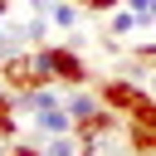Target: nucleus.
<instances>
[{
	"mask_svg": "<svg viewBox=\"0 0 156 156\" xmlns=\"http://www.w3.org/2000/svg\"><path fill=\"white\" fill-rule=\"evenodd\" d=\"M10 54H20V49H15V39H5V29H0V68H5Z\"/></svg>",
	"mask_w": 156,
	"mask_h": 156,
	"instance_id": "obj_14",
	"label": "nucleus"
},
{
	"mask_svg": "<svg viewBox=\"0 0 156 156\" xmlns=\"http://www.w3.org/2000/svg\"><path fill=\"white\" fill-rule=\"evenodd\" d=\"M136 29H146L136 10H127V5H117V10L107 15V34H112V39H127V34H136Z\"/></svg>",
	"mask_w": 156,
	"mask_h": 156,
	"instance_id": "obj_8",
	"label": "nucleus"
},
{
	"mask_svg": "<svg viewBox=\"0 0 156 156\" xmlns=\"http://www.w3.org/2000/svg\"><path fill=\"white\" fill-rule=\"evenodd\" d=\"M0 78H5V88H10V93L49 83V78L39 73V63H34V49H24V54H10V58H5V68H0Z\"/></svg>",
	"mask_w": 156,
	"mask_h": 156,
	"instance_id": "obj_3",
	"label": "nucleus"
},
{
	"mask_svg": "<svg viewBox=\"0 0 156 156\" xmlns=\"http://www.w3.org/2000/svg\"><path fill=\"white\" fill-rule=\"evenodd\" d=\"M63 107H68L78 122H88V117L102 107V93H88V88H68V93H63Z\"/></svg>",
	"mask_w": 156,
	"mask_h": 156,
	"instance_id": "obj_7",
	"label": "nucleus"
},
{
	"mask_svg": "<svg viewBox=\"0 0 156 156\" xmlns=\"http://www.w3.org/2000/svg\"><path fill=\"white\" fill-rule=\"evenodd\" d=\"M83 15H88V10H83V5H78V0H58V5H54V15H49V20H54V29H58V34H73V29H78V24H83Z\"/></svg>",
	"mask_w": 156,
	"mask_h": 156,
	"instance_id": "obj_9",
	"label": "nucleus"
},
{
	"mask_svg": "<svg viewBox=\"0 0 156 156\" xmlns=\"http://www.w3.org/2000/svg\"><path fill=\"white\" fill-rule=\"evenodd\" d=\"M78 5H83V10H93V15H112L122 0H78Z\"/></svg>",
	"mask_w": 156,
	"mask_h": 156,
	"instance_id": "obj_13",
	"label": "nucleus"
},
{
	"mask_svg": "<svg viewBox=\"0 0 156 156\" xmlns=\"http://www.w3.org/2000/svg\"><path fill=\"white\" fill-rule=\"evenodd\" d=\"M44 156H83V136L68 132V136H44Z\"/></svg>",
	"mask_w": 156,
	"mask_h": 156,
	"instance_id": "obj_11",
	"label": "nucleus"
},
{
	"mask_svg": "<svg viewBox=\"0 0 156 156\" xmlns=\"http://www.w3.org/2000/svg\"><path fill=\"white\" fill-rule=\"evenodd\" d=\"M58 102H63L58 83H39V88H20V93H15V112H20V117H39V112H49V107H58Z\"/></svg>",
	"mask_w": 156,
	"mask_h": 156,
	"instance_id": "obj_4",
	"label": "nucleus"
},
{
	"mask_svg": "<svg viewBox=\"0 0 156 156\" xmlns=\"http://www.w3.org/2000/svg\"><path fill=\"white\" fill-rule=\"evenodd\" d=\"M117 117H122V112H112V107L102 102L88 122H78V136H88V141H107V136L117 132Z\"/></svg>",
	"mask_w": 156,
	"mask_h": 156,
	"instance_id": "obj_6",
	"label": "nucleus"
},
{
	"mask_svg": "<svg viewBox=\"0 0 156 156\" xmlns=\"http://www.w3.org/2000/svg\"><path fill=\"white\" fill-rule=\"evenodd\" d=\"M49 34H54V20H49V15H29V24L20 29V39H24L29 49H39V44H49Z\"/></svg>",
	"mask_w": 156,
	"mask_h": 156,
	"instance_id": "obj_10",
	"label": "nucleus"
},
{
	"mask_svg": "<svg viewBox=\"0 0 156 156\" xmlns=\"http://www.w3.org/2000/svg\"><path fill=\"white\" fill-rule=\"evenodd\" d=\"M34 63H39V73H44L49 83H63V88H83V83H88V63H83V54L68 49V44H39V49H34Z\"/></svg>",
	"mask_w": 156,
	"mask_h": 156,
	"instance_id": "obj_1",
	"label": "nucleus"
},
{
	"mask_svg": "<svg viewBox=\"0 0 156 156\" xmlns=\"http://www.w3.org/2000/svg\"><path fill=\"white\" fill-rule=\"evenodd\" d=\"M20 136V112H15V98H0V141H15Z\"/></svg>",
	"mask_w": 156,
	"mask_h": 156,
	"instance_id": "obj_12",
	"label": "nucleus"
},
{
	"mask_svg": "<svg viewBox=\"0 0 156 156\" xmlns=\"http://www.w3.org/2000/svg\"><path fill=\"white\" fill-rule=\"evenodd\" d=\"M132 156H151V151H132Z\"/></svg>",
	"mask_w": 156,
	"mask_h": 156,
	"instance_id": "obj_16",
	"label": "nucleus"
},
{
	"mask_svg": "<svg viewBox=\"0 0 156 156\" xmlns=\"http://www.w3.org/2000/svg\"><path fill=\"white\" fill-rule=\"evenodd\" d=\"M68 132H78V117H73L63 102L34 117V141H44V136H68Z\"/></svg>",
	"mask_w": 156,
	"mask_h": 156,
	"instance_id": "obj_5",
	"label": "nucleus"
},
{
	"mask_svg": "<svg viewBox=\"0 0 156 156\" xmlns=\"http://www.w3.org/2000/svg\"><path fill=\"white\" fill-rule=\"evenodd\" d=\"M146 88H151V98H156V68H151V78H146Z\"/></svg>",
	"mask_w": 156,
	"mask_h": 156,
	"instance_id": "obj_15",
	"label": "nucleus"
},
{
	"mask_svg": "<svg viewBox=\"0 0 156 156\" xmlns=\"http://www.w3.org/2000/svg\"><path fill=\"white\" fill-rule=\"evenodd\" d=\"M146 98H151V88H146L141 78H102V102H107L112 112H122V117H132Z\"/></svg>",
	"mask_w": 156,
	"mask_h": 156,
	"instance_id": "obj_2",
	"label": "nucleus"
}]
</instances>
